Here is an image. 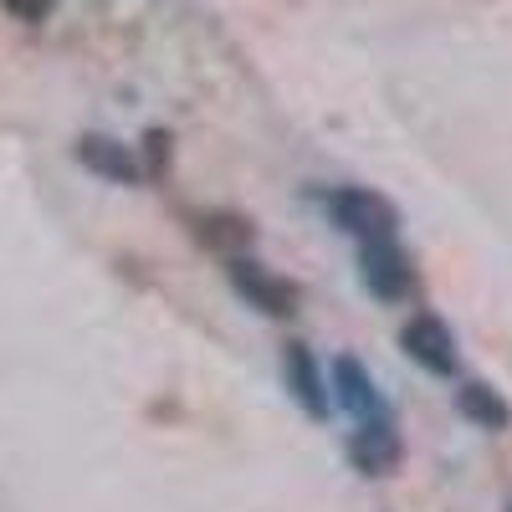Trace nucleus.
Here are the masks:
<instances>
[{
    "instance_id": "obj_1",
    "label": "nucleus",
    "mask_w": 512,
    "mask_h": 512,
    "mask_svg": "<svg viewBox=\"0 0 512 512\" xmlns=\"http://www.w3.org/2000/svg\"><path fill=\"white\" fill-rule=\"evenodd\" d=\"M328 216H333V226H338V231H349L354 241L395 236V226H400V210H395L390 200H384V195L359 190V185L333 190V195H328Z\"/></svg>"
},
{
    "instance_id": "obj_2",
    "label": "nucleus",
    "mask_w": 512,
    "mask_h": 512,
    "mask_svg": "<svg viewBox=\"0 0 512 512\" xmlns=\"http://www.w3.org/2000/svg\"><path fill=\"white\" fill-rule=\"evenodd\" d=\"M359 277H364V287L379 297V303H400V297H410V287H415L410 251L395 236L359 241Z\"/></svg>"
},
{
    "instance_id": "obj_3",
    "label": "nucleus",
    "mask_w": 512,
    "mask_h": 512,
    "mask_svg": "<svg viewBox=\"0 0 512 512\" xmlns=\"http://www.w3.org/2000/svg\"><path fill=\"white\" fill-rule=\"evenodd\" d=\"M226 277H231V287L241 292V303L262 308L267 318H292V313H297V287H292L287 277L267 272V267L246 262V256H231Z\"/></svg>"
},
{
    "instance_id": "obj_4",
    "label": "nucleus",
    "mask_w": 512,
    "mask_h": 512,
    "mask_svg": "<svg viewBox=\"0 0 512 512\" xmlns=\"http://www.w3.org/2000/svg\"><path fill=\"white\" fill-rule=\"evenodd\" d=\"M400 349H405L410 364H420L425 374H441V379L456 374V338H451V328H446L436 313H415V318L400 328Z\"/></svg>"
},
{
    "instance_id": "obj_5",
    "label": "nucleus",
    "mask_w": 512,
    "mask_h": 512,
    "mask_svg": "<svg viewBox=\"0 0 512 512\" xmlns=\"http://www.w3.org/2000/svg\"><path fill=\"white\" fill-rule=\"evenodd\" d=\"M349 461L359 466L364 477H390L395 466L405 461V446L395 436L390 420H364L359 431L349 436Z\"/></svg>"
},
{
    "instance_id": "obj_6",
    "label": "nucleus",
    "mask_w": 512,
    "mask_h": 512,
    "mask_svg": "<svg viewBox=\"0 0 512 512\" xmlns=\"http://www.w3.org/2000/svg\"><path fill=\"white\" fill-rule=\"evenodd\" d=\"M77 159L93 169V175H103L108 185H139V159L128 144L108 139V134H82L77 139Z\"/></svg>"
},
{
    "instance_id": "obj_7",
    "label": "nucleus",
    "mask_w": 512,
    "mask_h": 512,
    "mask_svg": "<svg viewBox=\"0 0 512 512\" xmlns=\"http://www.w3.org/2000/svg\"><path fill=\"white\" fill-rule=\"evenodd\" d=\"M282 374H287V390H292V400L303 405L313 420H328L333 400H328L323 379H318V364H313V354H308L303 344H287V349H282Z\"/></svg>"
},
{
    "instance_id": "obj_8",
    "label": "nucleus",
    "mask_w": 512,
    "mask_h": 512,
    "mask_svg": "<svg viewBox=\"0 0 512 512\" xmlns=\"http://www.w3.org/2000/svg\"><path fill=\"white\" fill-rule=\"evenodd\" d=\"M333 395H338V405H344L349 415H359V420H374V415L384 410L369 369H364L354 354H338V359H333Z\"/></svg>"
},
{
    "instance_id": "obj_9",
    "label": "nucleus",
    "mask_w": 512,
    "mask_h": 512,
    "mask_svg": "<svg viewBox=\"0 0 512 512\" xmlns=\"http://www.w3.org/2000/svg\"><path fill=\"white\" fill-rule=\"evenodd\" d=\"M456 410L472 420L477 431H507V425H512V405L502 400V390H492L487 379H461Z\"/></svg>"
},
{
    "instance_id": "obj_10",
    "label": "nucleus",
    "mask_w": 512,
    "mask_h": 512,
    "mask_svg": "<svg viewBox=\"0 0 512 512\" xmlns=\"http://www.w3.org/2000/svg\"><path fill=\"white\" fill-rule=\"evenodd\" d=\"M200 236L216 251H231V256H241L251 246V226L241 216H200Z\"/></svg>"
},
{
    "instance_id": "obj_11",
    "label": "nucleus",
    "mask_w": 512,
    "mask_h": 512,
    "mask_svg": "<svg viewBox=\"0 0 512 512\" xmlns=\"http://www.w3.org/2000/svg\"><path fill=\"white\" fill-rule=\"evenodd\" d=\"M52 6H57V0H6V11H11L16 21H47Z\"/></svg>"
}]
</instances>
